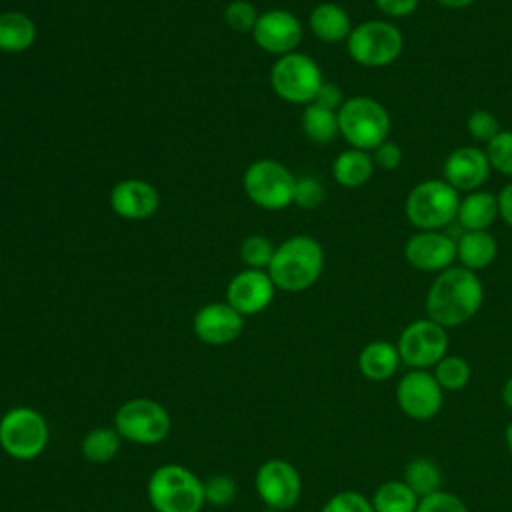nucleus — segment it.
I'll return each mask as SVG.
<instances>
[{"mask_svg":"<svg viewBox=\"0 0 512 512\" xmlns=\"http://www.w3.org/2000/svg\"><path fill=\"white\" fill-rule=\"evenodd\" d=\"M484 286L476 272L464 266L442 270L428 288L426 314L444 328H454L468 322L480 310Z\"/></svg>","mask_w":512,"mask_h":512,"instance_id":"1","label":"nucleus"},{"mask_svg":"<svg viewBox=\"0 0 512 512\" xmlns=\"http://www.w3.org/2000/svg\"><path fill=\"white\" fill-rule=\"evenodd\" d=\"M324 270L322 244L306 234L286 238L276 246L268 274L276 290L304 292L314 286Z\"/></svg>","mask_w":512,"mask_h":512,"instance_id":"2","label":"nucleus"},{"mask_svg":"<svg viewBox=\"0 0 512 512\" xmlns=\"http://www.w3.org/2000/svg\"><path fill=\"white\" fill-rule=\"evenodd\" d=\"M148 500L156 512H200L204 482L180 464L158 466L148 478Z\"/></svg>","mask_w":512,"mask_h":512,"instance_id":"3","label":"nucleus"},{"mask_svg":"<svg viewBox=\"0 0 512 512\" xmlns=\"http://www.w3.org/2000/svg\"><path fill=\"white\" fill-rule=\"evenodd\" d=\"M338 130L350 148L372 152L388 140L390 114L376 98L352 96L338 108Z\"/></svg>","mask_w":512,"mask_h":512,"instance_id":"4","label":"nucleus"},{"mask_svg":"<svg viewBox=\"0 0 512 512\" xmlns=\"http://www.w3.org/2000/svg\"><path fill=\"white\" fill-rule=\"evenodd\" d=\"M460 206V192L444 178H430L418 182L406 196L404 214L418 230H440L456 220Z\"/></svg>","mask_w":512,"mask_h":512,"instance_id":"5","label":"nucleus"},{"mask_svg":"<svg viewBox=\"0 0 512 512\" xmlns=\"http://www.w3.org/2000/svg\"><path fill=\"white\" fill-rule=\"evenodd\" d=\"M404 48V36L388 20H366L352 28L346 50L348 56L366 68H384L396 62Z\"/></svg>","mask_w":512,"mask_h":512,"instance_id":"6","label":"nucleus"},{"mask_svg":"<svg viewBox=\"0 0 512 512\" xmlns=\"http://www.w3.org/2000/svg\"><path fill=\"white\" fill-rule=\"evenodd\" d=\"M296 176L278 160L260 158L242 174L244 194L262 210H284L294 204Z\"/></svg>","mask_w":512,"mask_h":512,"instance_id":"7","label":"nucleus"},{"mask_svg":"<svg viewBox=\"0 0 512 512\" xmlns=\"http://www.w3.org/2000/svg\"><path fill=\"white\" fill-rule=\"evenodd\" d=\"M322 82L320 66L302 52L278 56L270 68V86L274 94L288 104H312Z\"/></svg>","mask_w":512,"mask_h":512,"instance_id":"8","label":"nucleus"},{"mask_svg":"<svg viewBox=\"0 0 512 512\" xmlns=\"http://www.w3.org/2000/svg\"><path fill=\"white\" fill-rule=\"evenodd\" d=\"M48 444V424L30 406L10 408L0 418V448L16 460H32Z\"/></svg>","mask_w":512,"mask_h":512,"instance_id":"9","label":"nucleus"},{"mask_svg":"<svg viewBox=\"0 0 512 512\" xmlns=\"http://www.w3.org/2000/svg\"><path fill=\"white\" fill-rule=\"evenodd\" d=\"M170 426L168 410L150 398L126 400L114 414L116 432L142 446L162 442L170 434Z\"/></svg>","mask_w":512,"mask_h":512,"instance_id":"10","label":"nucleus"},{"mask_svg":"<svg viewBox=\"0 0 512 512\" xmlns=\"http://www.w3.org/2000/svg\"><path fill=\"white\" fill-rule=\"evenodd\" d=\"M448 332L430 318L410 322L398 336L400 362L412 370H428L448 354Z\"/></svg>","mask_w":512,"mask_h":512,"instance_id":"11","label":"nucleus"},{"mask_svg":"<svg viewBox=\"0 0 512 512\" xmlns=\"http://www.w3.org/2000/svg\"><path fill=\"white\" fill-rule=\"evenodd\" d=\"M256 492L260 500L274 512L290 510L302 494L298 470L282 458L266 460L256 472Z\"/></svg>","mask_w":512,"mask_h":512,"instance_id":"12","label":"nucleus"},{"mask_svg":"<svg viewBox=\"0 0 512 512\" xmlns=\"http://www.w3.org/2000/svg\"><path fill=\"white\" fill-rule=\"evenodd\" d=\"M396 402L412 420L434 418L444 402V390L428 370H410L396 386Z\"/></svg>","mask_w":512,"mask_h":512,"instance_id":"13","label":"nucleus"},{"mask_svg":"<svg viewBox=\"0 0 512 512\" xmlns=\"http://www.w3.org/2000/svg\"><path fill=\"white\" fill-rule=\"evenodd\" d=\"M252 38L258 48L268 54L284 56L296 52L302 40V22L296 14L284 8H270L258 14V20L252 28Z\"/></svg>","mask_w":512,"mask_h":512,"instance_id":"14","label":"nucleus"},{"mask_svg":"<svg viewBox=\"0 0 512 512\" xmlns=\"http://www.w3.org/2000/svg\"><path fill=\"white\" fill-rule=\"evenodd\" d=\"M276 286L268 270L244 268L234 274L226 286V302L242 316L260 314L274 300Z\"/></svg>","mask_w":512,"mask_h":512,"instance_id":"15","label":"nucleus"},{"mask_svg":"<svg viewBox=\"0 0 512 512\" xmlns=\"http://www.w3.org/2000/svg\"><path fill=\"white\" fill-rule=\"evenodd\" d=\"M408 264L422 272H442L454 266L456 240L440 230H418L404 246Z\"/></svg>","mask_w":512,"mask_h":512,"instance_id":"16","label":"nucleus"},{"mask_svg":"<svg viewBox=\"0 0 512 512\" xmlns=\"http://www.w3.org/2000/svg\"><path fill=\"white\" fill-rule=\"evenodd\" d=\"M244 328V316L226 300L202 306L192 320V330L198 340L210 346H224L234 342Z\"/></svg>","mask_w":512,"mask_h":512,"instance_id":"17","label":"nucleus"},{"mask_svg":"<svg viewBox=\"0 0 512 512\" xmlns=\"http://www.w3.org/2000/svg\"><path fill=\"white\" fill-rule=\"evenodd\" d=\"M160 206L154 184L142 178H124L110 190V208L122 220H148Z\"/></svg>","mask_w":512,"mask_h":512,"instance_id":"18","label":"nucleus"},{"mask_svg":"<svg viewBox=\"0 0 512 512\" xmlns=\"http://www.w3.org/2000/svg\"><path fill=\"white\" fill-rule=\"evenodd\" d=\"M490 162L484 150L476 146H460L452 150L444 162V180L458 192L480 190L490 176Z\"/></svg>","mask_w":512,"mask_h":512,"instance_id":"19","label":"nucleus"},{"mask_svg":"<svg viewBox=\"0 0 512 512\" xmlns=\"http://www.w3.org/2000/svg\"><path fill=\"white\" fill-rule=\"evenodd\" d=\"M308 24L312 34L326 44L346 42L354 28L348 12L336 2L316 4L308 16Z\"/></svg>","mask_w":512,"mask_h":512,"instance_id":"20","label":"nucleus"},{"mask_svg":"<svg viewBox=\"0 0 512 512\" xmlns=\"http://www.w3.org/2000/svg\"><path fill=\"white\" fill-rule=\"evenodd\" d=\"M496 218H500L498 196H494L492 192L480 188L460 198L456 220L466 232L488 230L496 222Z\"/></svg>","mask_w":512,"mask_h":512,"instance_id":"21","label":"nucleus"},{"mask_svg":"<svg viewBox=\"0 0 512 512\" xmlns=\"http://www.w3.org/2000/svg\"><path fill=\"white\" fill-rule=\"evenodd\" d=\"M498 254V242L488 230L464 232L456 240V260L460 266L478 272L488 268Z\"/></svg>","mask_w":512,"mask_h":512,"instance_id":"22","label":"nucleus"},{"mask_svg":"<svg viewBox=\"0 0 512 512\" xmlns=\"http://www.w3.org/2000/svg\"><path fill=\"white\" fill-rule=\"evenodd\" d=\"M400 366V354L396 344L386 340H374L360 350L358 370L372 382L388 380Z\"/></svg>","mask_w":512,"mask_h":512,"instance_id":"23","label":"nucleus"},{"mask_svg":"<svg viewBox=\"0 0 512 512\" xmlns=\"http://www.w3.org/2000/svg\"><path fill=\"white\" fill-rule=\"evenodd\" d=\"M38 36L36 22L20 12V10H6L0 12V52L6 54H20L26 52Z\"/></svg>","mask_w":512,"mask_h":512,"instance_id":"24","label":"nucleus"},{"mask_svg":"<svg viewBox=\"0 0 512 512\" xmlns=\"http://www.w3.org/2000/svg\"><path fill=\"white\" fill-rule=\"evenodd\" d=\"M372 154L358 148L342 150L332 162V176L342 188H360L374 174Z\"/></svg>","mask_w":512,"mask_h":512,"instance_id":"25","label":"nucleus"},{"mask_svg":"<svg viewBox=\"0 0 512 512\" xmlns=\"http://www.w3.org/2000/svg\"><path fill=\"white\" fill-rule=\"evenodd\" d=\"M418 496L404 480H388L376 488L370 502L374 512H416Z\"/></svg>","mask_w":512,"mask_h":512,"instance_id":"26","label":"nucleus"},{"mask_svg":"<svg viewBox=\"0 0 512 512\" xmlns=\"http://www.w3.org/2000/svg\"><path fill=\"white\" fill-rule=\"evenodd\" d=\"M302 130H304V134L310 142L328 144L336 138V134H340V130H338V112L312 102V104L304 106Z\"/></svg>","mask_w":512,"mask_h":512,"instance_id":"27","label":"nucleus"},{"mask_svg":"<svg viewBox=\"0 0 512 512\" xmlns=\"http://www.w3.org/2000/svg\"><path fill=\"white\" fill-rule=\"evenodd\" d=\"M120 434L116 432V428H108V426H98L92 428L80 444L82 456L92 462V464H106L110 460H114V456L120 450Z\"/></svg>","mask_w":512,"mask_h":512,"instance_id":"28","label":"nucleus"},{"mask_svg":"<svg viewBox=\"0 0 512 512\" xmlns=\"http://www.w3.org/2000/svg\"><path fill=\"white\" fill-rule=\"evenodd\" d=\"M404 482L418 498H424L442 490V472L434 460L414 458L404 468Z\"/></svg>","mask_w":512,"mask_h":512,"instance_id":"29","label":"nucleus"},{"mask_svg":"<svg viewBox=\"0 0 512 512\" xmlns=\"http://www.w3.org/2000/svg\"><path fill=\"white\" fill-rule=\"evenodd\" d=\"M434 378L438 380V384L442 386V390L446 392H458L462 390L468 382H470V364L460 358V356H452L446 354L436 366H434Z\"/></svg>","mask_w":512,"mask_h":512,"instance_id":"30","label":"nucleus"},{"mask_svg":"<svg viewBox=\"0 0 512 512\" xmlns=\"http://www.w3.org/2000/svg\"><path fill=\"white\" fill-rule=\"evenodd\" d=\"M276 246L270 238L262 234H250L240 244V258L246 264V268H258L268 270Z\"/></svg>","mask_w":512,"mask_h":512,"instance_id":"31","label":"nucleus"},{"mask_svg":"<svg viewBox=\"0 0 512 512\" xmlns=\"http://www.w3.org/2000/svg\"><path fill=\"white\" fill-rule=\"evenodd\" d=\"M486 156L490 166L512 178V130H500L488 144H486Z\"/></svg>","mask_w":512,"mask_h":512,"instance_id":"32","label":"nucleus"},{"mask_svg":"<svg viewBox=\"0 0 512 512\" xmlns=\"http://www.w3.org/2000/svg\"><path fill=\"white\" fill-rule=\"evenodd\" d=\"M258 20V12L252 2L248 0H232L224 8V22L236 30V32H252L254 24Z\"/></svg>","mask_w":512,"mask_h":512,"instance_id":"33","label":"nucleus"},{"mask_svg":"<svg viewBox=\"0 0 512 512\" xmlns=\"http://www.w3.org/2000/svg\"><path fill=\"white\" fill-rule=\"evenodd\" d=\"M236 496V482L228 474H214L204 480V498L208 504L224 506Z\"/></svg>","mask_w":512,"mask_h":512,"instance_id":"34","label":"nucleus"},{"mask_svg":"<svg viewBox=\"0 0 512 512\" xmlns=\"http://www.w3.org/2000/svg\"><path fill=\"white\" fill-rule=\"evenodd\" d=\"M320 512H374L368 496L356 490H344L334 494Z\"/></svg>","mask_w":512,"mask_h":512,"instance_id":"35","label":"nucleus"},{"mask_svg":"<svg viewBox=\"0 0 512 512\" xmlns=\"http://www.w3.org/2000/svg\"><path fill=\"white\" fill-rule=\"evenodd\" d=\"M466 128L476 142L484 144H488L500 132L498 118L490 110H474L466 120Z\"/></svg>","mask_w":512,"mask_h":512,"instance_id":"36","label":"nucleus"},{"mask_svg":"<svg viewBox=\"0 0 512 512\" xmlns=\"http://www.w3.org/2000/svg\"><path fill=\"white\" fill-rule=\"evenodd\" d=\"M326 190L314 176H300L296 178L294 186V204L300 208H316L324 202Z\"/></svg>","mask_w":512,"mask_h":512,"instance_id":"37","label":"nucleus"},{"mask_svg":"<svg viewBox=\"0 0 512 512\" xmlns=\"http://www.w3.org/2000/svg\"><path fill=\"white\" fill-rule=\"evenodd\" d=\"M416 512H468L466 504L452 492L438 490L418 500Z\"/></svg>","mask_w":512,"mask_h":512,"instance_id":"38","label":"nucleus"},{"mask_svg":"<svg viewBox=\"0 0 512 512\" xmlns=\"http://www.w3.org/2000/svg\"><path fill=\"white\" fill-rule=\"evenodd\" d=\"M372 160H374V166L382 170H388V172L396 170L402 164V148L396 142L386 140L372 150Z\"/></svg>","mask_w":512,"mask_h":512,"instance_id":"39","label":"nucleus"},{"mask_svg":"<svg viewBox=\"0 0 512 512\" xmlns=\"http://www.w3.org/2000/svg\"><path fill=\"white\" fill-rule=\"evenodd\" d=\"M376 8L390 18H404L416 12L420 0H374Z\"/></svg>","mask_w":512,"mask_h":512,"instance_id":"40","label":"nucleus"},{"mask_svg":"<svg viewBox=\"0 0 512 512\" xmlns=\"http://www.w3.org/2000/svg\"><path fill=\"white\" fill-rule=\"evenodd\" d=\"M344 96H342V90H340V86L338 84H334V82H322V86H320V90H318V94H316V98H314V102L316 104H320V106H324V108H330V110H336L338 112V108L344 104Z\"/></svg>","mask_w":512,"mask_h":512,"instance_id":"41","label":"nucleus"},{"mask_svg":"<svg viewBox=\"0 0 512 512\" xmlns=\"http://www.w3.org/2000/svg\"><path fill=\"white\" fill-rule=\"evenodd\" d=\"M498 212L500 218L512 228V182L506 184L498 194Z\"/></svg>","mask_w":512,"mask_h":512,"instance_id":"42","label":"nucleus"},{"mask_svg":"<svg viewBox=\"0 0 512 512\" xmlns=\"http://www.w3.org/2000/svg\"><path fill=\"white\" fill-rule=\"evenodd\" d=\"M476 0H438L440 6L444 8H450V10H462V8H468L470 4H474Z\"/></svg>","mask_w":512,"mask_h":512,"instance_id":"43","label":"nucleus"},{"mask_svg":"<svg viewBox=\"0 0 512 512\" xmlns=\"http://www.w3.org/2000/svg\"><path fill=\"white\" fill-rule=\"evenodd\" d=\"M502 400H504L506 408L512 412V376L504 382V388H502Z\"/></svg>","mask_w":512,"mask_h":512,"instance_id":"44","label":"nucleus"},{"mask_svg":"<svg viewBox=\"0 0 512 512\" xmlns=\"http://www.w3.org/2000/svg\"><path fill=\"white\" fill-rule=\"evenodd\" d=\"M504 440H506V448H508V452L512 456V420L508 422V426L504 430Z\"/></svg>","mask_w":512,"mask_h":512,"instance_id":"45","label":"nucleus"}]
</instances>
